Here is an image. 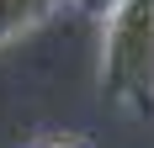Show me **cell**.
Instances as JSON below:
<instances>
[{
    "mask_svg": "<svg viewBox=\"0 0 154 148\" xmlns=\"http://www.w3.org/2000/svg\"><path fill=\"white\" fill-rule=\"evenodd\" d=\"M32 148H85L80 138H43V143H32Z\"/></svg>",
    "mask_w": 154,
    "mask_h": 148,
    "instance_id": "3957f363",
    "label": "cell"
},
{
    "mask_svg": "<svg viewBox=\"0 0 154 148\" xmlns=\"http://www.w3.org/2000/svg\"><path fill=\"white\" fill-rule=\"evenodd\" d=\"M75 5H85V11H96V16H106L112 5H117V0H75Z\"/></svg>",
    "mask_w": 154,
    "mask_h": 148,
    "instance_id": "277c9868",
    "label": "cell"
},
{
    "mask_svg": "<svg viewBox=\"0 0 154 148\" xmlns=\"http://www.w3.org/2000/svg\"><path fill=\"white\" fill-rule=\"evenodd\" d=\"M64 5H75V0H0V48L16 43V37H27V32H37Z\"/></svg>",
    "mask_w": 154,
    "mask_h": 148,
    "instance_id": "7a4b0ae2",
    "label": "cell"
},
{
    "mask_svg": "<svg viewBox=\"0 0 154 148\" xmlns=\"http://www.w3.org/2000/svg\"><path fill=\"white\" fill-rule=\"evenodd\" d=\"M101 21V95L154 117V0H117Z\"/></svg>",
    "mask_w": 154,
    "mask_h": 148,
    "instance_id": "6da1fadb",
    "label": "cell"
}]
</instances>
